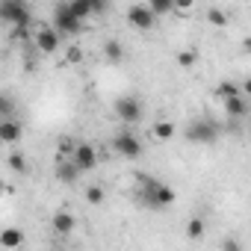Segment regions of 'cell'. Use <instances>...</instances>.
<instances>
[{
    "mask_svg": "<svg viewBox=\"0 0 251 251\" xmlns=\"http://www.w3.org/2000/svg\"><path fill=\"white\" fill-rule=\"evenodd\" d=\"M24 139V124L18 118H0V145H18Z\"/></svg>",
    "mask_w": 251,
    "mask_h": 251,
    "instance_id": "obj_10",
    "label": "cell"
},
{
    "mask_svg": "<svg viewBox=\"0 0 251 251\" xmlns=\"http://www.w3.org/2000/svg\"><path fill=\"white\" fill-rule=\"evenodd\" d=\"M24 239H27V236H24L21 227H3V230H0V245L9 248V251H12V248H21Z\"/></svg>",
    "mask_w": 251,
    "mask_h": 251,
    "instance_id": "obj_14",
    "label": "cell"
},
{
    "mask_svg": "<svg viewBox=\"0 0 251 251\" xmlns=\"http://www.w3.org/2000/svg\"><path fill=\"white\" fill-rule=\"evenodd\" d=\"M68 12H71L80 24H86V21L92 18V3H89V0H71V3H68Z\"/></svg>",
    "mask_w": 251,
    "mask_h": 251,
    "instance_id": "obj_16",
    "label": "cell"
},
{
    "mask_svg": "<svg viewBox=\"0 0 251 251\" xmlns=\"http://www.w3.org/2000/svg\"><path fill=\"white\" fill-rule=\"evenodd\" d=\"M222 106H225L227 121H242V118L248 115V100H245V98H230V100H222Z\"/></svg>",
    "mask_w": 251,
    "mask_h": 251,
    "instance_id": "obj_13",
    "label": "cell"
},
{
    "mask_svg": "<svg viewBox=\"0 0 251 251\" xmlns=\"http://www.w3.org/2000/svg\"><path fill=\"white\" fill-rule=\"evenodd\" d=\"M192 9H195L192 0H183V3H175V6H172V12H175V15H192Z\"/></svg>",
    "mask_w": 251,
    "mask_h": 251,
    "instance_id": "obj_29",
    "label": "cell"
},
{
    "mask_svg": "<svg viewBox=\"0 0 251 251\" xmlns=\"http://www.w3.org/2000/svg\"><path fill=\"white\" fill-rule=\"evenodd\" d=\"M222 251H242V242H239L236 236H225V242H222Z\"/></svg>",
    "mask_w": 251,
    "mask_h": 251,
    "instance_id": "obj_30",
    "label": "cell"
},
{
    "mask_svg": "<svg viewBox=\"0 0 251 251\" xmlns=\"http://www.w3.org/2000/svg\"><path fill=\"white\" fill-rule=\"evenodd\" d=\"M139 198L145 201V207L163 210V207H172V204H175L177 192H175L169 183H163V180H154V177L139 175Z\"/></svg>",
    "mask_w": 251,
    "mask_h": 251,
    "instance_id": "obj_1",
    "label": "cell"
},
{
    "mask_svg": "<svg viewBox=\"0 0 251 251\" xmlns=\"http://www.w3.org/2000/svg\"><path fill=\"white\" fill-rule=\"evenodd\" d=\"M50 227H53L56 236H71L77 230V219H74L71 210H56L53 219H50Z\"/></svg>",
    "mask_w": 251,
    "mask_h": 251,
    "instance_id": "obj_11",
    "label": "cell"
},
{
    "mask_svg": "<svg viewBox=\"0 0 251 251\" xmlns=\"http://www.w3.org/2000/svg\"><path fill=\"white\" fill-rule=\"evenodd\" d=\"M103 59H106L109 65H118V62L124 59V45H121V42H115V39H112V42H106V45H103Z\"/></svg>",
    "mask_w": 251,
    "mask_h": 251,
    "instance_id": "obj_17",
    "label": "cell"
},
{
    "mask_svg": "<svg viewBox=\"0 0 251 251\" xmlns=\"http://www.w3.org/2000/svg\"><path fill=\"white\" fill-rule=\"evenodd\" d=\"M0 21L9 27H27L33 30V12L24 0H0Z\"/></svg>",
    "mask_w": 251,
    "mask_h": 251,
    "instance_id": "obj_3",
    "label": "cell"
},
{
    "mask_svg": "<svg viewBox=\"0 0 251 251\" xmlns=\"http://www.w3.org/2000/svg\"><path fill=\"white\" fill-rule=\"evenodd\" d=\"M183 136H186V142H192V145H207V148H210V145L219 142L222 127H219L213 118H192V121L186 124Z\"/></svg>",
    "mask_w": 251,
    "mask_h": 251,
    "instance_id": "obj_2",
    "label": "cell"
},
{
    "mask_svg": "<svg viewBox=\"0 0 251 251\" xmlns=\"http://www.w3.org/2000/svg\"><path fill=\"white\" fill-rule=\"evenodd\" d=\"M112 112H115V118L124 121V124H139L142 115H145V106H142V100H139L136 95H121V98H115Z\"/></svg>",
    "mask_w": 251,
    "mask_h": 251,
    "instance_id": "obj_5",
    "label": "cell"
},
{
    "mask_svg": "<svg viewBox=\"0 0 251 251\" xmlns=\"http://www.w3.org/2000/svg\"><path fill=\"white\" fill-rule=\"evenodd\" d=\"M71 163H74V169L80 175L98 169V151H95V145L92 142H77L74 145V154H71Z\"/></svg>",
    "mask_w": 251,
    "mask_h": 251,
    "instance_id": "obj_8",
    "label": "cell"
},
{
    "mask_svg": "<svg viewBox=\"0 0 251 251\" xmlns=\"http://www.w3.org/2000/svg\"><path fill=\"white\" fill-rule=\"evenodd\" d=\"M74 139L71 136H62L59 142H56V160H71V154H74Z\"/></svg>",
    "mask_w": 251,
    "mask_h": 251,
    "instance_id": "obj_22",
    "label": "cell"
},
{
    "mask_svg": "<svg viewBox=\"0 0 251 251\" xmlns=\"http://www.w3.org/2000/svg\"><path fill=\"white\" fill-rule=\"evenodd\" d=\"M83 56H86V53H83V48H80V45H71V48H65V50H62V65H80V62H83Z\"/></svg>",
    "mask_w": 251,
    "mask_h": 251,
    "instance_id": "obj_21",
    "label": "cell"
},
{
    "mask_svg": "<svg viewBox=\"0 0 251 251\" xmlns=\"http://www.w3.org/2000/svg\"><path fill=\"white\" fill-rule=\"evenodd\" d=\"M6 163H9V169H12V172H18V175H27V172H30V166H27V157H24V154H18V151H12Z\"/></svg>",
    "mask_w": 251,
    "mask_h": 251,
    "instance_id": "obj_24",
    "label": "cell"
},
{
    "mask_svg": "<svg viewBox=\"0 0 251 251\" xmlns=\"http://www.w3.org/2000/svg\"><path fill=\"white\" fill-rule=\"evenodd\" d=\"M175 133H177V127H175L169 118H160V121L154 124V136H157V142H172Z\"/></svg>",
    "mask_w": 251,
    "mask_h": 251,
    "instance_id": "obj_15",
    "label": "cell"
},
{
    "mask_svg": "<svg viewBox=\"0 0 251 251\" xmlns=\"http://www.w3.org/2000/svg\"><path fill=\"white\" fill-rule=\"evenodd\" d=\"M216 98H219V100H230V98H242V95H239V86H236V83L222 80V83L216 86Z\"/></svg>",
    "mask_w": 251,
    "mask_h": 251,
    "instance_id": "obj_20",
    "label": "cell"
},
{
    "mask_svg": "<svg viewBox=\"0 0 251 251\" xmlns=\"http://www.w3.org/2000/svg\"><path fill=\"white\" fill-rule=\"evenodd\" d=\"M50 27L65 39V36H80L86 30V24H80L71 12H68V3H56L53 12H50Z\"/></svg>",
    "mask_w": 251,
    "mask_h": 251,
    "instance_id": "obj_4",
    "label": "cell"
},
{
    "mask_svg": "<svg viewBox=\"0 0 251 251\" xmlns=\"http://www.w3.org/2000/svg\"><path fill=\"white\" fill-rule=\"evenodd\" d=\"M53 177L59 180V183H77L80 180V172L74 169V163L71 160H56V166H53Z\"/></svg>",
    "mask_w": 251,
    "mask_h": 251,
    "instance_id": "obj_12",
    "label": "cell"
},
{
    "mask_svg": "<svg viewBox=\"0 0 251 251\" xmlns=\"http://www.w3.org/2000/svg\"><path fill=\"white\" fill-rule=\"evenodd\" d=\"M86 204H92V207H98V204H103V186H98V183H92V186H86Z\"/></svg>",
    "mask_w": 251,
    "mask_h": 251,
    "instance_id": "obj_25",
    "label": "cell"
},
{
    "mask_svg": "<svg viewBox=\"0 0 251 251\" xmlns=\"http://www.w3.org/2000/svg\"><path fill=\"white\" fill-rule=\"evenodd\" d=\"M56 251H65V248H56Z\"/></svg>",
    "mask_w": 251,
    "mask_h": 251,
    "instance_id": "obj_33",
    "label": "cell"
},
{
    "mask_svg": "<svg viewBox=\"0 0 251 251\" xmlns=\"http://www.w3.org/2000/svg\"><path fill=\"white\" fill-rule=\"evenodd\" d=\"M89 3H92V15H100V12L106 9V6L100 3V0H89Z\"/></svg>",
    "mask_w": 251,
    "mask_h": 251,
    "instance_id": "obj_31",
    "label": "cell"
},
{
    "mask_svg": "<svg viewBox=\"0 0 251 251\" xmlns=\"http://www.w3.org/2000/svg\"><path fill=\"white\" fill-rule=\"evenodd\" d=\"M175 59H177V65H180V68H192V65L198 62V53H195L192 48H183V50H177V56H175Z\"/></svg>",
    "mask_w": 251,
    "mask_h": 251,
    "instance_id": "obj_28",
    "label": "cell"
},
{
    "mask_svg": "<svg viewBox=\"0 0 251 251\" xmlns=\"http://www.w3.org/2000/svg\"><path fill=\"white\" fill-rule=\"evenodd\" d=\"M127 21H130L136 30H142V33H148V30H154V27H157V18L148 12V6H145V3H133V6L127 9Z\"/></svg>",
    "mask_w": 251,
    "mask_h": 251,
    "instance_id": "obj_9",
    "label": "cell"
},
{
    "mask_svg": "<svg viewBox=\"0 0 251 251\" xmlns=\"http://www.w3.org/2000/svg\"><path fill=\"white\" fill-rule=\"evenodd\" d=\"M33 48H36L42 56H53V53L62 48V36H59L50 24H45V27L33 30Z\"/></svg>",
    "mask_w": 251,
    "mask_h": 251,
    "instance_id": "obj_6",
    "label": "cell"
},
{
    "mask_svg": "<svg viewBox=\"0 0 251 251\" xmlns=\"http://www.w3.org/2000/svg\"><path fill=\"white\" fill-rule=\"evenodd\" d=\"M15 100L6 95V92H0V118H15Z\"/></svg>",
    "mask_w": 251,
    "mask_h": 251,
    "instance_id": "obj_26",
    "label": "cell"
},
{
    "mask_svg": "<svg viewBox=\"0 0 251 251\" xmlns=\"http://www.w3.org/2000/svg\"><path fill=\"white\" fill-rule=\"evenodd\" d=\"M109 145H112V151H115L118 157H124V160H139L142 151H145V148H142V139H139L136 133H130V130L118 133Z\"/></svg>",
    "mask_w": 251,
    "mask_h": 251,
    "instance_id": "obj_7",
    "label": "cell"
},
{
    "mask_svg": "<svg viewBox=\"0 0 251 251\" xmlns=\"http://www.w3.org/2000/svg\"><path fill=\"white\" fill-rule=\"evenodd\" d=\"M9 36H12V42H18V45H33V30H27V27H12L9 30Z\"/></svg>",
    "mask_w": 251,
    "mask_h": 251,
    "instance_id": "obj_27",
    "label": "cell"
},
{
    "mask_svg": "<svg viewBox=\"0 0 251 251\" xmlns=\"http://www.w3.org/2000/svg\"><path fill=\"white\" fill-rule=\"evenodd\" d=\"M6 195V180H0V198Z\"/></svg>",
    "mask_w": 251,
    "mask_h": 251,
    "instance_id": "obj_32",
    "label": "cell"
},
{
    "mask_svg": "<svg viewBox=\"0 0 251 251\" xmlns=\"http://www.w3.org/2000/svg\"><path fill=\"white\" fill-rule=\"evenodd\" d=\"M204 233H207V222H204L201 216H192L189 225H186V239L198 242V239H204Z\"/></svg>",
    "mask_w": 251,
    "mask_h": 251,
    "instance_id": "obj_18",
    "label": "cell"
},
{
    "mask_svg": "<svg viewBox=\"0 0 251 251\" xmlns=\"http://www.w3.org/2000/svg\"><path fill=\"white\" fill-rule=\"evenodd\" d=\"M145 6H148V12H151L157 21H160L163 15H172V6H175V0H148Z\"/></svg>",
    "mask_w": 251,
    "mask_h": 251,
    "instance_id": "obj_19",
    "label": "cell"
},
{
    "mask_svg": "<svg viewBox=\"0 0 251 251\" xmlns=\"http://www.w3.org/2000/svg\"><path fill=\"white\" fill-rule=\"evenodd\" d=\"M207 24H213V27H227V12L219 9V6H210V9H207Z\"/></svg>",
    "mask_w": 251,
    "mask_h": 251,
    "instance_id": "obj_23",
    "label": "cell"
}]
</instances>
